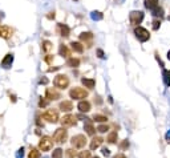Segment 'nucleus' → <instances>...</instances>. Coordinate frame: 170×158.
<instances>
[{
  "mask_svg": "<svg viewBox=\"0 0 170 158\" xmlns=\"http://www.w3.org/2000/svg\"><path fill=\"white\" fill-rule=\"evenodd\" d=\"M95 158H98V157H95Z\"/></svg>",
  "mask_w": 170,
  "mask_h": 158,
  "instance_id": "obj_49",
  "label": "nucleus"
},
{
  "mask_svg": "<svg viewBox=\"0 0 170 158\" xmlns=\"http://www.w3.org/2000/svg\"><path fill=\"white\" fill-rule=\"evenodd\" d=\"M101 153H102L105 157H109L110 155V150L108 149V147H102V149H101Z\"/></svg>",
  "mask_w": 170,
  "mask_h": 158,
  "instance_id": "obj_39",
  "label": "nucleus"
},
{
  "mask_svg": "<svg viewBox=\"0 0 170 158\" xmlns=\"http://www.w3.org/2000/svg\"><path fill=\"white\" fill-rule=\"evenodd\" d=\"M66 65L71 66V68H77L78 65H80V60L76 57H71L68 59V61H66Z\"/></svg>",
  "mask_w": 170,
  "mask_h": 158,
  "instance_id": "obj_23",
  "label": "nucleus"
},
{
  "mask_svg": "<svg viewBox=\"0 0 170 158\" xmlns=\"http://www.w3.org/2000/svg\"><path fill=\"white\" fill-rule=\"evenodd\" d=\"M81 83H83V85L85 86V88H88V89H93L96 85V81L93 80V78H85L84 77L83 80H81Z\"/></svg>",
  "mask_w": 170,
  "mask_h": 158,
  "instance_id": "obj_21",
  "label": "nucleus"
},
{
  "mask_svg": "<svg viewBox=\"0 0 170 158\" xmlns=\"http://www.w3.org/2000/svg\"><path fill=\"white\" fill-rule=\"evenodd\" d=\"M59 108H60L63 112H71V110L73 109V104H72V101L65 100V101H61Z\"/></svg>",
  "mask_w": 170,
  "mask_h": 158,
  "instance_id": "obj_16",
  "label": "nucleus"
},
{
  "mask_svg": "<svg viewBox=\"0 0 170 158\" xmlns=\"http://www.w3.org/2000/svg\"><path fill=\"white\" fill-rule=\"evenodd\" d=\"M59 55L63 56V57H69L71 56L69 48L66 45H64V44H60V47H59Z\"/></svg>",
  "mask_w": 170,
  "mask_h": 158,
  "instance_id": "obj_17",
  "label": "nucleus"
},
{
  "mask_svg": "<svg viewBox=\"0 0 170 158\" xmlns=\"http://www.w3.org/2000/svg\"><path fill=\"white\" fill-rule=\"evenodd\" d=\"M165 138H166V141L170 144V130H167V133L165 134Z\"/></svg>",
  "mask_w": 170,
  "mask_h": 158,
  "instance_id": "obj_42",
  "label": "nucleus"
},
{
  "mask_svg": "<svg viewBox=\"0 0 170 158\" xmlns=\"http://www.w3.org/2000/svg\"><path fill=\"white\" fill-rule=\"evenodd\" d=\"M113 158H126V157H125L124 154H117V155H114Z\"/></svg>",
  "mask_w": 170,
  "mask_h": 158,
  "instance_id": "obj_46",
  "label": "nucleus"
},
{
  "mask_svg": "<svg viewBox=\"0 0 170 158\" xmlns=\"http://www.w3.org/2000/svg\"><path fill=\"white\" fill-rule=\"evenodd\" d=\"M80 40L83 41V43L88 44V47L92 45V41H93V35L90 33V32H83V33L80 35Z\"/></svg>",
  "mask_w": 170,
  "mask_h": 158,
  "instance_id": "obj_13",
  "label": "nucleus"
},
{
  "mask_svg": "<svg viewBox=\"0 0 170 158\" xmlns=\"http://www.w3.org/2000/svg\"><path fill=\"white\" fill-rule=\"evenodd\" d=\"M45 98H48V101L59 100V98H61V95L59 93V90L55 89V88H48L45 92Z\"/></svg>",
  "mask_w": 170,
  "mask_h": 158,
  "instance_id": "obj_9",
  "label": "nucleus"
},
{
  "mask_svg": "<svg viewBox=\"0 0 170 158\" xmlns=\"http://www.w3.org/2000/svg\"><path fill=\"white\" fill-rule=\"evenodd\" d=\"M120 147H121L122 150L128 149V147H129V141H128V140H124V141L121 142V145H120Z\"/></svg>",
  "mask_w": 170,
  "mask_h": 158,
  "instance_id": "obj_37",
  "label": "nucleus"
},
{
  "mask_svg": "<svg viewBox=\"0 0 170 158\" xmlns=\"http://www.w3.org/2000/svg\"><path fill=\"white\" fill-rule=\"evenodd\" d=\"M43 118L48 122H51V124H55L59 121V112L55 109H48L47 112L43 113Z\"/></svg>",
  "mask_w": 170,
  "mask_h": 158,
  "instance_id": "obj_6",
  "label": "nucleus"
},
{
  "mask_svg": "<svg viewBox=\"0 0 170 158\" xmlns=\"http://www.w3.org/2000/svg\"><path fill=\"white\" fill-rule=\"evenodd\" d=\"M129 20L133 25L137 27L138 24L142 23V20H144V12L142 11H132L129 13Z\"/></svg>",
  "mask_w": 170,
  "mask_h": 158,
  "instance_id": "obj_4",
  "label": "nucleus"
},
{
  "mask_svg": "<svg viewBox=\"0 0 170 158\" xmlns=\"http://www.w3.org/2000/svg\"><path fill=\"white\" fill-rule=\"evenodd\" d=\"M52 49V43L48 40H44L43 43H41V51L43 52H49Z\"/></svg>",
  "mask_w": 170,
  "mask_h": 158,
  "instance_id": "obj_25",
  "label": "nucleus"
},
{
  "mask_svg": "<svg viewBox=\"0 0 170 158\" xmlns=\"http://www.w3.org/2000/svg\"><path fill=\"white\" fill-rule=\"evenodd\" d=\"M78 158H90V152H88V150H83V152L78 154Z\"/></svg>",
  "mask_w": 170,
  "mask_h": 158,
  "instance_id": "obj_32",
  "label": "nucleus"
},
{
  "mask_svg": "<svg viewBox=\"0 0 170 158\" xmlns=\"http://www.w3.org/2000/svg\"><path fill=\"white\" fill-rule=\"evenodd\" d=\"M152 15H153V16H156V17H162V16H164V9L158 6L157 8H154L152 11Z\"/></svg>",
  "mask_w": 170,
  "mask_h": 158,
  "instance_id": "obj_28",
  "label": "nucleus"
},
{
  "mask_svg": "<svg viewBox=\"0 0 170 158\" xmlns=\"http://www.w3.org/2000/svg\"><path fill=\"white\" fill-rule=\"evenodd\" d=\"M28 158H40V152L37 149H31L28 154Z\"/></svg>",
  "mask_w": 170,
  "mask_h": 158,
  "instance_id": "obj_31",
  "label": "nucleus"
},
{
  "mask_svg": "<svg viewBox=\"0 0 170 158\" xmlns=\"http://www.w3.org/2000/svg\"><path fill=\"white\" fill-rule=\"evenodd\" d=\"M77 108H78V110L80 112H83V113H88L90 110V102L89 101H80L78 102V105H77Z\"/></svg>",
  "mask_w": 170,
  "mask_h": 158,
  "instance_id": "obj_15",
  "label": "nucleus"
},
{
  "mask_svg": "<svg viewBox=\"0 0 170 158\" xmlns=\"http://www.w3.org/2000/svg\"><path fill=\"white\" fill-rule=\"evenodd\" d=\"M61 66H53V68H49L48 69V72H53V71H59Z\"/></svg>",
  "mask_w": 170,
  "mask_h": 158,
  "instance_id": "obj_43",
  "label": "nucleus"
},
{
  "mask_svg": "<svg viewBox=\"0 0 170 158\" xmlns=\"http://www.w3.org/2000/svg\"><path fill=\"white\" fill-rule=\"evenodd\" d=\"M162 76H164V81L166 84V86H170V71L165 69L164 72H162Z\"/></svg>",
  "mask_w": 170,
  "mask_h": 158,
  "instance_id": "obj_29",
  "label": "nucleus"
},
{
  "mask_svg": "<svg viewBox=\"0 0 170 158\" xmlns=\"http://www.w3.org/2000/svg\"><path fill=\"white\" fill-rule=\"evenodd\" d=\"M39 147H40V150H43V152H49V150L53 147V138L48 137V135L43 137L40 140V142H39Z\"/></svg>",
  "mask_w": 170,
  "mask_h": 158,
  "instance_id": "obj_5",
  "label": "nucleus"
},
{
  "mask_svg": "<svg viewBox=\"0 0 170 158\" xmlns=\"http://www.w3.org/2000/svg\"><path fill=\"white\" fill-rule=\"evenodd\" d=\"M66 137H68V132H66L64 128H60L55 132L53 134V142H57V144H63L66 141Z\"/></svg>",
  "mask_w": 170,
  "mask_h": 158,
  "instance_id": "obj_7",
  "label": "nucleus"
},
{
  "mask_svg": "<svg viewBox=\"0 0 170 158\" xmlns=\"http://www.w3.org/2000/svg\"><path fill=\"white\" fill-rule=\"evenodd\" d=\"M97 130L100 133H105L107 130H109V128H108V125H100V126L97 128Z\"/></svg>",
  "mask_w": 170,
  "mask_h": 158,
  "instance_id": "obj_36",
  "label": "nucleus"
},
{
  "mask_svg": "<svg viewBox=\"0 0 170 158\" xmlns=\"http://www.w3.org/2000/svg\"><path fill=\"white\" fill-rule=\"evenodd\" d=\"M84 129L87 130V133L89 135H93L96 133V129H95V126H93V122L89 120V118H87V121H85V124H84Z\"/></svg>",
  "mask_w": 170,
  "mask_h": 158,
  "instance_id": "obj_14",
  "label": "nucleus"
},
{
  "mask_svg": "<svg viewBox=\"0 0 170 158\" xmlns=\"http://www.w3.org/2000/svg\"><path fill=\"white\" fill-rule=\"evenodd\" d=\"M48 19H55V12H49Z\"/></svg>",
  "mask_w": 170,
  "mask_h": 158,
  "instance_id": "obj_45",
  "label": "nucleus"
},
{
  "mask_svg": "<svg viewBox=\"0 0 170 158\" xmlns=\"http://www.w3.org/2000/svg\"><path fill=\"white\" fill-rule=\"evenodd\" d=\"M71 47H72V49L75 52H77V53H83V52H84L83 44L78 43V41H72V43H71Z\"/></svg>",
  "mask_w": 170,
  "mask_h": 158,
  "instance_id": "obj_22",
  "label": "nucleus"
},
{
  "mask_svg": "<svg viewBox=\"0 0 170 158\" xmlns=\"http://www.w3.org/2000/svg\"><path fill=\"white\" fill-rule=\"evenodd\" d=\"M53 84H55L56 88H60V89H65L69 85V77L66 75H57L53 80Z\"/></svg>",
  "mask_w": 170,
  "mask_h": 158,
  "instance_id": "obj_2",
  "label": "nucleus"
},
{
  "mask_svg": "<svg viewBox=\"0 0 170 158\" xmlns=\"http://www.w3.org/2000/svg\"><path fill=\"white\" fill-rule=\"evenodd\" d=\"M102 142H104V140L101 137H93V140L90 141V149L95 150V149H97V147H100Z\"/></svg>",
  "mask_w": 170,
  "mask_h": 158,
  "instance_id": "obj_19",
  "label": "nucleus"
},
{
  "mask_svg": "<svg viewBox=\"0 0 170 158\" xmlns=\"http://www.w3.org/2000/svg\"><path fill=\"white\" fill-rule=\"evenodd\" d=\"M102 17H104V15L101 13V12H98V11H93V12H90V19H92V20H95V21H100V20H102Z\"/></svg>",
  "mask_w": 170,
  "mask_h": 158,
  "instance_id": "obj_24",
  "label": "nucleus"
},
{
  "mask_svg": "<svg viewBox=\"0 0 170 158\" xmlns=\"http://www.w3.org/2000/svg\"><path fill=\"white\" fill-rule=\"evenodd\" d=\"M65 155H66L68 158H73V157H76V152H75L73 149H68V150L65 152Z\"/></svg>",
  "mask_w": 170,
  "mask_h": 158,
  "instance_id": "obj_34",
  "label": "nucleus"
},
{
  "mask_svg": "<svg viewBox=\"0 0 170 158\" xmlns=\"http://www.w3.org/2000/svg\"><path fill=\"white\" fill-rule=\"evenodd\" d=\"M144 6H145V8H146V9L153 11L154 8H157V7H158V0H145Z\"/></svg>",
  "mask_w": 170,
  "mask_h": 158,
  "instance_id": "obj_18",
  "label": "nucleus"
},
{
  "mask_svg": "<svg viewBox=\"0 0 170 158\" xmlns=\"http://www.w3.org/2000/svg\"><path fill=\"white\" fill-rule=\"evenodd\" d=\"M73 1H77V0H73Z\"/></svg>",
  "mask_w": 170,
  "mask_h": 158,
  "instance_id": "obj_48",
  "label": "nucleus"
},
{
  "mask_svg": "<svg viewBox=\"0 0 170 158\" xmlns=\"http://www.w3.org/2000/svg\"><path fill=\"white\" fill-rule=\"evenodd\" d=\"M134 35H135V37L138 39L141 43H146V41L150 39L149 31H147V29H145V28H142V27H140V25L134 28Z\"/></svg>",
  "mask_w": 170,
  "mask_h": 158,
  "instance_id": "obj_1",
  "label": "nucleus"
},
{
  "mask_svg": "<svg viewBox=\"0 0 170 158\" xmlns=\"http://www.w3.org/2000/svg\"><path fill=\"white\" fill-rule=\"evenodd\" d=\"M167 59H169V60H170V51L167 52Z\"/></svg>",
  "mask_w": 170,
  "mask_h": 158,
  "instance_id": "obj_47",
  "label": "nucleus"
},
{
  "mask_svg": "<svg viewBox=\"0 0 170 158\" xmlns=\"http://www.w3.org/2000/svg\"><path fill=\"white\" fill-rule=\"evenodd\" d=\"M97 55L100 59H105V55H104V51H102V49H97Z\"/></svg>",
  "mask_w": 170,
  "mask_h": 158,
  "instance_id": "obj_40",
  "label": "nucleus"
},
{
  "mask_svg": "<svg viewBox=\"0 0 170 158\" xmlns=\"http://www.w3.org/2000/svg\"><path fill=\"white\" fill-rule=\"evenodd\" d=\"M52 59H53V56L48 55V56H47V57H45V61H47V63H51V61H52Z\"/></svg>",
  "mask_w": 170,
  "mask_h": 158,
  "instance_id": "obj_44",
  "label": "nucleus"
},
{
  "mask_svg": "<svg viewBox=\"0 0 170 158\" xmlns=\"http://www.w3.org/2000/svg\"><path fill=\"white\" fill-rule=\"evenodd\" d=\"M23 155H24V147H20L18 150V153H16V158H23Z\"/></svg>",
  "mask_w": 170,
  "mask_h": 158,
  "instance_id": "obj_38",
  "label": "nucleus"
},
{
  "mask_svg": "<svg viewBox=\"0 0 170 158\" xmlns=\"http://www.w3.org/2000/svg\"><path fill=\"white\" fill-rule=\"evenodd\" d=\"M59 31H60V35L63 36V37H68L71 33V29L68 25H65V24H59Z\"/></svg>",
  "mask_w": 170,
  "mask_h": 158,
  "instance_id": "obj_20",
  "label": "nucleus"
},
{
  "mask_svg": "<svg viewBox=\"0 0 170 158\" xmlns=\"http://www.w3.org/2000/svg\"><path fill=\"white\" fill-rule=\"evenodd\" d=\"M63 149H60V147H57V149H55L52 152V158H63Z\"/></svg>",
  "mask_w": 170,
  "mask_h": 158,
  "instance_id": "obj_30",
  "label": "nucleus"
},
{
  "mask_svg": "<svg viewBox=\"0 0 170 158\" xmlns=\"http://www.w3.org/2000/svg\"><path fill=\"white\" fill-rule=\"evenodd\" d=\"M159 27H161V21H159L158 19L153 20V29H154V31H158Z\"/></svg>",
  "mask_w": 170,
  "mask_h": 158,
  "instance_id": "obj_33",
  "label": "nucleus"
},
{
  "mask_svg": "<svg viewBox=\"0 0 170 158\" xmlns=\"http://www.w3.org/2000/svg\"><path fill=\"white\" fill-rule=\"evenodd\" d=\"M76 116L73 114H66L64 116L63 118H61V125L63 126H73V125L76 124Z\"/></svg>",
  "mask_w": 170,
  "mask_h": 158,
  "instance_id": "obj_10",
  "label": "nucleus"
},
{
  "mask_svg": "<svg viewBox=\"0 0 170 158\" xmlns=\"http://www.w3.org/2000/svg\"><path fill=\"white\" fill-rule=\"evenodd\" d=\"M12 63H13V55H12V53H8V55H6L4 59L1 60V68L9 69L12 65Z\"/></svg>",
  "mask_w": 170,
  "mask_h": 158,
  "instance_id": "obj_12",
  "label": "nucleus"
},
{
  "mask_svg": "<svg viewBox=\"0 0 170 158\" xmlns=\"http://www.w3.org/2000/svg\"><path fill=\"white\" fill-rule=\"evenodd\" d=\"M48 104H49L48 100H45V98H40V101H39V107H40V108H45Z\"/></svg>",
  "mask_w": 170,
  "mask_h": 158,
  "instance_id": "obj_35",
  "label": "nucleus"
},
{
  "mask_svg": "<svg viewBox=\"0 0 170 158\" xmlns=\"http://www.w3.org/2000/svg\"><path fill=\"white\" fill-rule=\"evenodd\" d=\"M39 83H40V84H44V85H45V84H48L49 81H48V78H47V77H43V78H40V81H39Z\"/></svg>",
  "mask_w": 170,
  "mask_h": 158,
  "instance_id": "obj_41",
  "label": "nucleus"
},
{
  "mask_svg": "<svg viewBox=\"0 0 170 158\" xmlns=\"http://www.w3.org/2000/svg\"><path fill=\"white\" fill-rule=\"evenodd\" d=\"M12 33H13V29L11 28V27L8 25H0V37L3 39H9L12 36Z\"/></svg>",
  "mask_w": 170,
  "mask_h": 158,
  "instance_id": "obj_11",
  "label": "nucleus"
},
{
  "mask_svg": "<svg viewBox=\"0 0 170 158\" xmlns=\"http://www.w3.org/2000/svg\"><path fill=\"white\" fill-rule=\"evenodd\" d=\"M117 138H118L117 132H112V133H109V135H108V138H107V141L109 142V144H116Z\"/></svg>",
  "mask_w": 170,
  "mask_h": 158,
  "instance_id": "obj_26",
  "label": "nucleus"
},
{
  "mask_svg": "<svg viewBox=\"0 0 170 158\" xmlns=\"http://www.w3.org/2000/svg\"><path fill=\"white\" fill-rule=\"evenodd\" d=\"M93 121H96V122H107L108 117L104 114H95L93 116Z\"/></svg>",
  "mask_w": 170,
  "mask_h": 158,
  "instance_id": "obj_27",
  "label": "nucleus"
},
{
  "mask_svg": "<svg viewBox=\"0 0 170 158\" xmlns=\"http://www.w3.org/2000/svg\"><path fill=\"white\" fill-rule=\"evenodd\" d=\"M72 145L73 147H76V149H81V147L85 146V144H87V137L84 134H77V135H73L72 137Z\"/></svg>",
  "mask_w": 170,
  "mask_h": 158,
  "instance_id": "obj_8",
  "label": "nucleus"
},
{
  "mask_svg": "<svg viewBox=\"0 0 170 158\" xmlns=\"http://www.w3.org/2000/svg\"><path fill=\"white\" fill-rule=\"evenodd\" d=\"M69 96L75 100H81V98L88 97V90H85L84 88H80V86H75L69 90Z\"/></svg>",
  "mask_w": 170,
  "mask_h": 158,
  "instance_id": "obj_3",
  "label": "nucleus"
}]
</instances>
